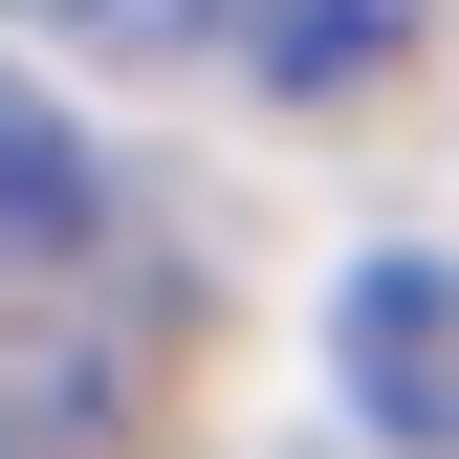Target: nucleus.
Returning <instances> with one entry per match:
<instances>
[{
  "mask_svg": "<svg viewBox=\"0 0 459 459\" xmlns=\"http://www.w3.org/2000/svg\"><path fill=\"white\" fill-rule=\"evenodd\" d=\"M176 22H197L241 88H284V109H351V88L416 66V0H176Z\"/></svg>",
  "mask_w": 459,
  "mask_h": 459,
  "instance_id": "f03ea898",
  "label": "nucleus"
},
{
  "mask_svg": "<svg viewBox=\"0 0 459 459\" xmlns=\"http://www.w3.org/2000/svg\"><path fill=\"white\" fill-rule=\"evenodd\" d=\"M351 416L372 437H416V459H459V284L437 263H351Z\"/></svg>",
  "mask_w": 459,
  "mask_h": 459,
  "instance_id": "f257e3e1",
  "label": "nucleus"
},
{
  "mask_svg": "<svg viewBox=\"0 0 459 459\" xmlns=\"http://www.w3.org/2000/svg\"><path fill=\"white\" fill-rule=\"evenodd\" d=\"M88 241H109V153L0 66V263H88Z\"/></svg>",
  "mask_w": 459,
  "mask_h": 459,
  "instance_id": "7ed1b4c3",
  "label": "nucleus"
}]
</instances>
